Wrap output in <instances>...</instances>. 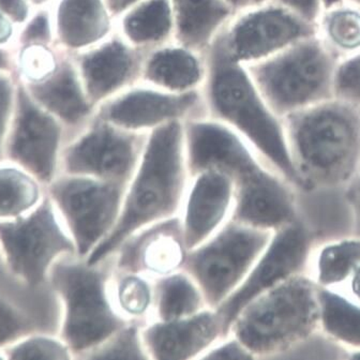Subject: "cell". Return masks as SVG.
<instances>
[{"label": "cell", "mask_w": 360, "mask_h": 360, "mask_svg": "<svg viewBox=\"0 0 360 360\" xmlns=\"http://www.w3.org/2000/svg\"><path fill=\"white\" fill-rule=\"evenodd\" d=\"M205 55L207 75L202 88L205 116L238 133L270 167L300 190L283 120L264 99L248 68L231 56L223 32Z\"/></svg>", "instance_id": "cell-1"}, {"label": "cell", "mask_w": 360, "mask_h": 360, "mask_svg": "<svg viewBox=\"0 0 360 360\" xmlns=\"http://www.w3.org/2000/svg\"><path fill=\"white\" fill-rule=\"evenodd\" d=\"M184 124L169 122L147 134L140 162L127 185L117 224L88 262L104 261L134 233L179 217L191 180Z\"/></svg>", "instance_id": "cell-2"}, {"label": "cell", "mask_w": 360, "mask_h": 360, "mask_svg": "<svg viewBox=\"0 0 360 360\" xmlns=\"http://www.w3.org/2000/svg\"><path fill=\"white\" fill-rule=\"evenodd\" d=\"M300 190L342 187L360 171V108L333 98L283 118Z\"/></svg>", "instance_id": "cell-3"}, {"label": "cell", "mask_w": 360, "mask_h": 360, "mask_svg": "<svg viewBox=\"0 0 360 360\" xmlns=\"http://www.w3.org/2000/svg\"><path fill=\"white\" fill-rule=\"evenodd\" d=\"M112 273V257L90 263L77 255L61 257L51 269V283L60 302L59 335L75 357L83 358L129 323L110 298Z\"/></svg>", "instance_id": "cell-4"}, {"label": "cell", "mask_w": 360, "mask_h": 360, "mask_svg": "<svg viewBox=\"0 0 360 360\" xmlns=\"http://www.w3.org/2000/svg\"><path fill=\"white\" fill-rule=\"evenodd\" d=\"M318 290L308 274L286 280L248 302L231 333L255 359L288 353L319 333Z\"/></svg>", "instance_id": "cell-5"}, {"label": "cell", "mask_w": 360, "mask_h": 360, "mask_svg": "<svg viewBox=\"0 0 360 360\" xmlns=\"http://www.w3.org/2000/svg\"><path fill=\"white\" fill-rule=\"evenodd\" d=\"M338 63L315 34L245 67L264 99L283 120L292 112L335 98Z\"/></svg>", "instance_id": "cell-6"}, {"label": "cell", "mask_w": 360, "mask_h": 360, "mask_svg": "<svg viewBox=\"0 0 360 360\" xmlns=\"http://www.w3.org/2000/svg\"><path fill=\"white\" fill-rule=\"evenodd\" d=\"M273 232L231 220L189 250L184 269L202 288L210 308L224 304L241 285Z\"/></svg>", "instance_id": "cell-7"}, {"label": "cell", "mask_w": 360, "mask_h": 360, "mask_svg": "<svg viewBox=\"0 0 360 360\" xmlns=\"http://www.w3.org/2000/svg\"><path fill=\"white\" fill-rule=\"evenodd\" d=\"M49 188V198L73 239L77 255L87 259L115 229L127 185L63 173Z\"/></svg>", "instance_id": "cell-8"}, {"label": "cell", "mask_w": 360, "mask_h": 360, "mask_svg": "<svg viewBox=\"0 0 360 360\" xmlns=\"http://www.w3.org/2000/svg\"><path fill=\"white\" fill-rule=\"evenodd\" d=\"M0 249L12 273L30 286L42 284L61 257L77 255L49 196L30 214L0 221Z\"/></svg>", "instance_id": "cell-9"}, {"label": "cell", "mask_w": 360, "mask_h": 360, "mask_svg": "<svg viewBox=\"0 0 360 360\" xmlns=\"http://www.w3.org/2000/svg\"><path fill=\"white\" fill-rule=\"evenodd\" d=\"M148 133L134 132L95 116L69 138L61 153L63 174L128 185Z\"/></svg>", "instance_id": "cell-10"}, {"label": "cell", "mask_w": 360, "mask_h": 360, "mask_svg": "<svg viewBox=\"0 0 360 360\" xmlns=\"http://www.w3.org/2000/svg\"><path fill=\"white\" fill-rule=\"evenodd\" d=\"M69 138L65 126L34 102L18 79L15 108L5 146L8 161L50 185L57 177Z\"/></svg>", "instance_id": "cell-11"}, {"label": "cell", "mask_w": 360, "mask_h": 360, "mask_svg": "<svg viewBox=\"0 0 360 360\" xmlns=\"http://www.w3.org/2000/svg\"><path fill=\"white\" fill-rule=\"evenodd\" d=\"M313 36L314 24L268 0L237 11L223 30L231 56L245 65L269 58Z\"/></svg>", "instance_id": "cell-12"}, {"label": "cell", "mask_w": 360, "mask_h": 360, "mask_svg": "<svg viewBox=\"0 0 360 360\" xmlns=\"http://www.w3.org/2000/svg\"><path fill=\"white\" fill-rule=\"evenodd\" d=\"M312 236L300 219L274 231L245 281L218 309L229 327L239 311L269 288L308 274L312 257Z\"/></svg>", "instance_id": "cell-13"}, {"label": "cell", "mask_w": 360, "mask_h": 360, "mask_svg": "<svg viewBox=\"0 0 360 360\" xmlns=\"http://www.w3.org/2000/svg\"><path fill=\"white\" fill-rule=\"evenodd\" d=\"M96 115L127 130L149 133L169 122L205 116V108L202 90L174 94L138 83L99 106Z\"/></svg>", "instance_id": "cell-14"}, {"label": "cell", "mask_w": 360, "mask_h": 360, "mask_svg": "<svg viewBox=\"0 0 360 360\" xmlns=\"http://www.w3.org/2000/svg\"><path fill=\"white\" fill-rule=\"evenodd\" d=\"M144 52L117 34L72 55L82 83L96 108L140 83Z\"/></svg>", "instance_id": "cell-15"}, {"label": "cell", "mask_w": 360, "mask_h": 360, "mask_svg": "<svg viewBox=\"0 0 360 360\" xmlns=\"http://www.w3.org/2000/svg\"><path fill=\"white\" fill-rule=\"evenodd\" d=\"M235 205L236 186L232 176L216 169L192 175L179 214L188 250L210 239L232 220Z\"/></svg>", "instance_id": "cell-16"}, {"label": "cell", "mask_w": 360, "mask_h": 360, "mask_svg": "<svg viewBox=\"0 0 360 360\" xmlns=\"http://www.w3.org/2000/svg\"><path fill=\"white\" fill-rule=\"evenodd\" d=\"M230 333L224 316L214 308L179 320H153L142 327L149 359L158 360L202 359Z\"/></svg>", "instance_id": "cell-17"}, {"label": "cell", "mask_w": 360, "mask_h": 360, "mask_svg": "<svg viewBox=\"0 0 360 360\" xmlns=\"http://www.w3.org/2000/svg\"><path fill=\"white\" fill-rule=\"evenodd\" d=\"M188 252L179 217H176L131 235L110 257L116 270L157 279L184 269Z\"/></svg>", "instance_id": "cell-18"}, {"label": "cell", "mask_w": 360, "mask_h": 360, "mask_svg": "<svg viewBox=\"0 0 360 360\" xmlns=\"http://www.w3.org/2000/svg\"><path fill=\"white\" fill-rule=\"evenodd\" d=\"M28 95L59 120L72 136L97 114L86 94L72 55L61 52L56 63L37 79L22 83Z\"/></svg>", "instance_id": "cell-19"}, {"label": "cell", "mask_w": 360, "mask_h": 360, "mask_svg": "<svg viewBox=\"0 0 360 360\" xmlns=\"http://www.w3.org/2000/svg\"><path fill=\"white\" fill-rule=\"evenodd\" d=\"M56 46L75 55L116 32V18L104 0H56L51 7Z\"/></svg>", "instance_id": "cell-20"}, {"label": "cell", "mask_w": 360, "mask_h": 360, "mask_svg": "<svg viewBox=\"0 0 360 360\" xmlns=\"http://www.w3.org/2000/svg\"><path fill=\"white\" fill-rule=\"evenodd\" d=\"M207 75L205 53L175 40L145 53L140 83L169 93L200 91Z\"/></svg>", "instance_id": "cell-21"}, {"label": "cell", "mask_w": 360, "mask_h": 360, "mask_svg": "<svg viewBox=\"0 0 360 360\" xmlns=\"http://www.w3.org/2000/svg\"><path fill=\"white\" fill-rule=\"evenodd\" d=\"M175 41L206 53L229 25L237 10L226 0H169Z\"/></svg>", "instance_id": "cell-22"}, {"label": "cell", "mask_w": 360, "mask_h": 360, "mask_svg": "<svg viewBox=\"0 0 360 360\" xmlns=\"http://www.w3.org/2000/svg\"><path fill=\"white\" fill-rule=\"evenodd\" d=\"M116 32L144 53L175 40L169 0H142L117 18Z\"/></svg>", "instance_id": "cell-23"}, {"label": "cell", "mask_w": 360, "mask_h": 360, "mask_svg": "<svg viewBox=\"0 0 360 360\" xmlns=\"http://www.w3.org/2000/svg\"><path fill=\"white\" fill-rule=\"evenodd\" d=\"M319 333L347 352L360 351V304L339 288H319Z\"/></svg>", "instance_id": "cell-24"}, {"label": "cell", "mask_w": 360, "mask_h": 360, "mask_svg": "<svg viewBox=\"0 0 360 360\" xmlns=\"http://www.w3.org/2000/svg\"><path fill=\"white\" fill-rule=\"evenodd\" d=\"M153 281V320H179L210 308L202 288L185 269L157 278Z\"/></svg>", "instance_id": "cell-25"}, {"label": "cell", "mask_w": 360, "mask_h": 360, "mask_svg": "<svg viewBox=\"0 0 360 360\" xmlns=\"http://www.w3.org/2000/svg\"><path fill=\"white\" fill-rule=\"evenodd\" d=\"M315 34L340 61L360 53V6L339 0L323 8L315 22Z\"/></svg>", "instance_id": "cell-26"}, {"label": "cell", "mask_w": 360, "mask_h": 360, "mask_svg": "<svg viewBox=\"0 0 360 360\" xmlns=\"http://www.w3.org/2000/svg\"><path fill=\"white\" fill-rule=\"evenodd\" d=\"M360 265V236L333 239L313 251L308 275L318 288H339Z\"/></svg>", "instance_id": "cell-27"}, {"label": "cell", "mask_w": 360, "mask_h": 360, "mask_svg": "<svg viewBox=\"0 0 360 360\" xmlns=\"http://www.w3.org/2000/svg\"><path fill=\"white\" fill-rule=\"evenodd\" d=\"M112 304L127 322L145 325L153 320L155 281L153 278L114 268L110 282Z\"/></svg>", "instance_id": "cell-28"}, {"label": "cell", "mask_w": 360, "mask_h": 360, "mask_svg": "<svg viewBox=\"0 0 360 360\" xmlns=\"http://www.w3.org/2000/svg\"><path fill=\"white\" fill-rule=\"evenodd\" d=\"M41 181L10 162L0 165V221L25 216L44 200Z\"/></svg>", "instance_id": "cell-29"}, {"label": "cell", "mask_w": 360, "mask_h": 360, "mask_svg": "<svg viewBox=\"0 0 360 360\" xmlns=\"http://www.w3.org/2000/svg\"><path fill=\"white\" fill-rule=\"evenodd\" d=\"M142 324L128 323L99 347L86 354L88 359H149L142 335Z\"/></svg>", "instance_id": "cell-30"}, {"label": "cell", "mask_w": 360, "mask_h": 360, "mask_svg": "<svg viewBox=\"0 0 360 360\" xmlns=\"http://www.w3.org/2000/svg\"><path fill=\"white\" fill-rule=\"evenodd\" d=\"M6 357L12 359H56L75 358L67 343L50 335H24L6 347Z\"/></svg>", "instance_id": "cell-31"}, {"label": "cell", "mask_w": 360, "mask_h": 360, "mask_svg": "<svg viewBox=\"0 0 360 360\" xmlns=\"http://www.w3.org/2000/svg\"><path fill=\"white\" fill-rule=\"evenodd\" d=\"M333 96L360 108V53L338 63Z\"/></svg>", "instance_id": "cell-32"}, {"label": "cell", "mask_w": 360, "mask_h": 360, "mask_svg": "<svg viewBox=\"0 0 360 360\" xmlns=\"http://www.w3.org/2000/svg\"><path fill=\"white\" fill-rule=\"evenodd\" d=\"M27 45H56L51 8L34 10L30 20L20 27L15 48Z\"/></svg>", "instance_id": "cell-33"}, {"label": "cell", "mask_w": 360, "mask_h": 360, "mask_svg": "<svg viewBox=\"0 0 360 360\" xmlns=\"http://www.w3.org/2000/svg\"><path fill=\"white\" fill-rule=\"evenodd\" d=\"M18 79L12 72L0 73V160L5 157L6 141L15 108Z\"/></svg>", "instance_id": "cell-34"}, {"label": "cell", "mask_w": 360, "mask_h": 360, "mask_svg": "<svg viewBox=\"0 0 360 360\" xmlns=\"http://www.w3.org/2000/svg\"><path fill=\"white\" fill-rule=\"evenodd\" d=\"M30 329V323L25 315L7 300L0 298V352L24 337ZM0 357L5 356L0 355Z\"/></svg>", "instance_id": "cell-35"}, {"label": "cell", "mask_w": 360, "mask_h": 360, "mask_svg": "<svg viewBox=\"0 0 360 360\" xmlns=\"http://www.w3.org/2000/svg\"><path fill=\"white\" fill-rule=\"evenodd\" d=\"M202 359H255L249 349L232 333L216 343Z\"/></svg>", "instance_id": "cell-36"}, {"label": "cell", "mask_w": 360, "mask_h": 360, "mask_svg": "<svg viewBox=\"0 0 360 360\" xmlns=\"http://www.w3.org/2000/svg\"><path fill=\"white\" fill-rule=\"evenodd\" d=\"M268 1H271L288 10L292 13L304 18L307 22H312L314 25L324 8L323 0H268Z\"/></svg>", "instance_id": "cell-37"}, {"label": "cell", "mask_w": 360, "mask_h": 360, "mask_svg": "<svg viewBox=\"0 0 360 360\" xmlns=\"http://www.w3.org/2000/svg\"><path fill=\"white\" fill-rule=\"evenodd\" d=\"M0 11H3L18 27H22L34 9L28 0H0Z\"/></svg>", "instance_id": "cell-38"}, {"label": "cell", "mask_w": 360, "mask_h": 360, "mask_svg": "<svg viewBox=\"0 0 360 360\" xmlns=\"http://www.w3.org/2000/svg\"><path fill=\"white\" fill-rule=\"evenodd\" d=\"M345 187V198L353 214L356 235L360 236V171Z\"/></svg>", "instance_id": "cell-39"}, {"label": "cell", "mask_w": 360, "mask_h": 360, "mask_svg": "<svg viewBox=\"0 0 360 360\" xmlns=\"http://www.w3.org/2000/svg\"><path fill=\"white\" fill-rule=\"evenodd\" d=\"M20 27L14 24L3 11H0V48L15 50Z\"/></svg>", "instance_id": "cell-40"}, {"label": "cell", "mask_w": 360, "mask_h": 360, "mask_svg": "<svg viewBox=\"0 0 360 360\" xmlns=\"http://www.w3.org/2000/svg\"><path fill=\"white\" fill-rule=\"evenodd\" d=\"M108 9L112 12V15L115 16L116 20L120 18L124 12L128 11L130 8L142 0H104Z\"/></svg>", "instance_id": "cell-41"}, {"label": "cell", "mask_w": 360, "mask_h": 360, "mask_svg": "<svg viewBox=\"0 0 360 360\" xmlns=\"http://www.w3.org/2000/svg\"><path fill=\"white\" fill-rule=\"evenodd\" d=\"M14 69H15L14 50L0 48V73H14Z\"/></svg>", "instance_id": "cell-42"}, {"label": "cell", "mask_w": 360, "mask_h": 360, "mask_svg": "<svg viewBox=\"0 0 360 360\" xmlns=\"http://www.w3.org/2000/svg\"><path fill=\"white\" fill-rule=\"evenodd\" d=\"M349 295L360 304V265L347 281Z\"/></svg>", "instance_id": "cell-43"}, {"label": "cell", "mask_w": 360, "mask_h": 360, "mask_svg": "<svg viewBox=\"0 0 360 360\" xmlns=\"http://www.w3.org/2000/svg\"><path fill=\"white\" fill-rule=\"evenodd\" d=\"M34 10L51 8L56 0H28Z\"/></svg>", "instance_id": "cell-44"}, {"label": "cell", "mask_w": 360, "mask_h": 360, "mask_svg": "<svg viewBox=\"0 0 360 360\" xmlns=\"http://www.w3.org/2000/svg\"><path fill=\"white\" fill-rule=\"evenodd\" d=\"M237 11L251 5V0H226Z\"/></svg>", "instance_id": "cell-45"}, {"label": "cell", "mask_w": 360, "mask_h": 360, "mask_svg": "<svg viewBox=\"0 0 360 360\" xmlns=\"http://www.w3.org/2000/svg\"><path fill=\"white\" fill-rule=\"evenodd\" d=\"M337 1H339V0H323V3H324V7L331 5V4L337 3Z\"/></svg>", "instance_id": "cell-46"}, {"label": "cell", "mask_w": 360, "mask_h": 360, "mask_svg": "<svg viewBox=\"0 0 360 360\" xmlns=\"http://www.w3.org/2000/svg\"><path fill=\"white\" fill-rule=\"evenodd\" d=\"M266 1V0H251V5H257V4H261Z\"/></svg>", "instance_id": "cell-47"}, {"label": "cell", "mask_w": 360, "mask_h": 360, "mask_svg": "<svg viewBox=\"0 0 360 360\" xmlns=\"http://www.w3.org/2000/svg\"><path fill=\"white\" fill-rule=\"evenodd\" d=\"M353 3L357 4V5L360 6V0H351Z\"/></svg>", "instance_id": "cell-48"}]
</instances>
